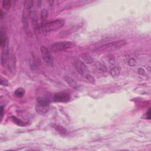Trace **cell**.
<instances>
[{"label": "cell", "instance_id": "5b68a950", "mask_svg": "<svg viewBox=\"0 0 151 151\" xmlns=\"http://www.w3.org/2000/svg\"><path fill=\"white\" fill-rule=\"evenodd\" d=\"M75 68H76L77 72L82 76H83L84 77L89 74V69L85 63L79 60H77L75 61Z\"/></svg>", "mask_w": 151, "mask_h": 151}, {"label": "cell", "instance_id": "9a60e30c", "mask_svg": "<svg viewBox=\"0 0 151 151\" xmlns=\"http://www.w3.org/2000/svg\"><path fill=\"white\" fill-rule=\"evenodd\" d=\"M96 68H97V70L100 71V72H107V68H106V66L100 63H97L96 64Z\"/></svg>", "mask_w": 151, "mask_h": 151}, {"label": "cell", "instance_id": "30bf717a", "mask_svg": "<svg viewBox=\"0 0 151 151\" xmlns=\"http://www.w3.org/2000/svg\"><path fill=\"white\" fill-rule=\"evenodd\" d=\"M81 58L82 60L83 61V63L87 64H92L94 62V60H93L92 57L88 54H86V53H83L81 55Z\"/></svg>", "mask_w": 151, "mask_h": 151}, {"label": "cell", "instance_id": "cb8c5ba5", "mask_svg": "<svg viewBox=\"0 0 151 151\" xmlns=\"http://www.w3.org/2000/svg\"><path fill=\"white\" fill-rule=\"evenodd\" d=\"M0 15H1V19L2 20L3 19V11H1V14H0Z\"/></svg>", "mask_w": 151, "mask_h": 151}, {"label": "cell", "instance_id": "603a6c76", "mask_svg": "<svg viewBox=\"0 0 151 151\" xmlns=\"http://www.w3.org/2000/svg\"><path fill=\"white\" fill-rule=\"evenodd\" d=\"M3 106H1V117H3Z\"/></svg>", "mask_w": 151, "mask_h": 151}, {"label": "cell", "instance_id": "d6986e66", "mask_svg": "<svg viewBox=\"0 0 151 151\" xmlns=\"http://www.w3.org/2000/svg\"><path fill=\"white\" fill-rule=\"evenodd\" d=\"M128 64L130 67H134V66L136 64V60L134 58H131L128 60Z\"/></svg>", "mask_w": 151, "mask_h": 151}, {"label": "cell", "instance_id": "7402d4cb", "mask_svg": "<svg viewBox=\"0 0 151 151\" xmlns=\"http://www.w3.org/2000/svg\"><path fill=\"white\" fill-rule=\"evenodd\" d=\"M147 118L148 119H150V109H149V110L148 111V113H147Z\"/></svg>", "mask_w": 151, "mask_h": 151}, {"label": "cell", "instance_id": "e0dca14e", "mask_svg": "<svg viewBox=\"0 0 151 151\" xmlns=\"http://www.w3.org/2000/svg\"><path fill=\"white\" fill-rule=\"evenodd\" d=\"M41 19L42 20H46L48 17V11L46 10V9H43V10L41 11V14H40Z\"/></svg>", "mask_w": 151, "mask_h": 151}, {"label": "cell", "instance_id": "9c48e42d", "mask_svg": "<svg viewBox=\"0 0 151 151\" xmlns=\"http://www.w3.org/2000/svg\"><path fill=\"white\" fill-rule=\"evenodd\" d=\"M8 56V43L5 46L3 47V52L1 55V64L3 65H5L7 63Z\"/></svg>", "mask_w": 151, "mask_h": 151}, {"label": "cell", "instance_id": "2e32d148", "mask_svg": "<svg viewBox=\"0 0 151 151\" xmlns=\"http://www.w3.org/2000/svg\"><path fill=\"white\" fill-rule=\"evenodd\" d=\"M2 5H3V7L4 9L8 10L11 6V1H10V0H4L3 3H2Z\"/></svg>", "mask_w": 151, "mask_h": 151}, {"label": "cell", "instance_id": "44dd1931", "mask_svg": "<svg viewBox=\"0 0 151 151\" xmlns=\"http://www.w3.org/2000/svg\"><path fill=\"white\" fill-rule=\"evenodd\" d=\"M138 73L141 75H144L145 74V71L142 68H139L138 69Z\"/></svg>", "mask_w": 151, "mask_h": 151}, {"label": "cell", "instance_id": "6da1fadb", "mask_svg": "<svg viewBox=\"0 0 151 151\" xmlns=\"http://www.w3.org/2000/svg\"><path fill=\"white\" fill-rule=\"evenodd\" d=\"M126 44V42L124 40H122L115 41L105 44V45L100 47L97 48L95 50V52L96 53H102L103 52H115V51H116L122 47H123Z\"/></svg>", "mask_w": 151, "mask_h": 151}, {"label": "cell", "instance_id": "7c38bea8", "mask_svg": "<svg viewBox=\"0 0 151 151\" xmlns=\"http://www.w3.org/2000/svg\"><path fill=\"white\" fill-rule=\"evenodd\" d=\"M53 128H54V129L58 132L59 134H65L67 132V130L63 126H61L60 125H53Z\"/></svg>", "mask_w": 151, "mask_h": 151}, {"label": "cell", "instance_id": "7a4b0ae2", "mask_svg": "<svg viewBox=\"0 0 151 151\" xmlns=\"http://www.w3.org/2000/svg\"><path fill=\"white\" fill-rule=\"evenodd\" d=\"M64 24V21L63 20H55L43 24L41 27V31L43 34H46L60 29Z\"/></svg>", "mask_w": 151, "mask_h": 151}, {"label": "cell", "instance_id": "52a82bcc", "mask_svg": "<svg viewBox=\"0 0 151 151\" xmlns=\"http://www.w3.org/2000/svg\"><path fill=\"white\" fill-rule=\"evenodd\" d=\"M50 101L48 99L45 98H39L37 100V105L39 109L42 110V109L47 110L48 106H49Z\"/></svg>", "mask_w": 151, "mask_h": 151}, {"label": "cell", "instance_id": "ba28073f", "mask_svg": "<svg viewBox=\"0 0 151 151\" xmlns=\"http://www.w3.org/2000/svg\"><path fill=\"white\" fill-rule=\"evenodd\" d=\"M64 79L65 81L70 86V87H72L73 89H74L75 90L79 89V85L74 79H73L72 78H71V77L68 76H65L64 77Z\"/></svg>", "mask_w": 151, "mask_h": 151}, {"label": "cell", "instance_id": "ac0fdd59", "mask_svg": "<svg viewBox=\"0 0 151 151\" xmlns=\"http://www.w3.org/2000/svg\"><path fill=\"white\" fill-rule=\"evenodd\" d=\"M108 61L111 64H115V59L114 56L112 54H109L108 55Z\"/></svg>", "mask_w": 151, "mask_h": 151}, {"label": "cell", "instance_id": "4fadbf2b", "mask_svg": "<svg viewBox=\"0 0 151 151\" xmlns=\"http://www.w3.org/2000/svg\"><path fill=\"white\" fill-rule=\"evenodd\" d=\"M120 73H121V70H120L119 67H117V66L113 67L110 70L111 75L114 77H118L120 75Z\"/></svg>", "mask_w": 151, "mask_h": 151}, {"label": "cell", "instance_id": "5bb4252c", "mask_svg": "<svg viewBox=\"0 0 151 151\" xmlns=\"http://www.w3.org/2000/svg\"><path fill=\"white\" fill-rule=\"evenodd\" d=\"M24 93H25V92H24L23 89L20 87L15 91L14 95L15 96H16L18 97H22L24 95Z\"/></svg>", "mask_w": 151, "mask_h": 151}, {"label": "cell", "instance_id": "8992f818", "mask_svg": "<svg viewBox=\"0 0 151 151\" xmlns=\"http://www.w3.org/2000/svg\"><path fill=\"white\" fill-rule=\"evenodd\" d=\"M69 94L65 92H59L56 93L54 96V101L57 102H68L70 101Z\"/></svg>", "mask_w": 151, "mask_h": 151}, {"label": "cell", "instance_id": "8fae6325", "mask_svg": "<svg viewBox=\"0 0 151 151\" xmlns=\"http://www.w3.org/2000/svg\"><path fill=\"white\" fill-rule=\"evenodd\" d=\"M8 43L6 35L5 33L3 32V30H1V40H0V46L2 48L4 46H5Z\"/></svg>", "mask_w": 151, "mask_h": 151}, {"label": "cell", "instance_id": "ffe728a7", "mask_svg": "<svg viewBox=\"0 0 151 151\" xmlns=\"http://www.w3.org/2000/svg\"><path fill=\"white\" fill-rule=\"evenodd\" d=\"M12 119L13 121H14V122H15V123H17L18 125H20V126H24V124L23 122H22L20 120L18 119H17L16 117H15V116H12Z\"/></svg>", "mask_w": 151, "mask_h": 151}, {"label": "cell", "instance_id": "277c9868", "mask_svg": "<svg viewBox=\"0 0 151 151\" xmlns=\"http://www.w3.org/2000/svg\"><path fill=\"white\" fill-rule=\"evenodd\" d=\"M40 52L42 58H43L44 62L47 64H48V65L53 66V63H54L53 58L49 52V51H48V48L45 46H42L40 48Z\"/></svg>", "mask_w": 151, "mask_h": 151}, {"label": "cell", "instance_id": "3957f363", "mask_svg": "<svg viewBox=\"0 0 151 151\" xmlns=\"http://www.w3.org/2000/svg\"><path fill=\"white\" fill-rule=\"evenodd\" d=\"M73 43L69 41L56 42L51 45V50L54 52H59L72 47Z\"/></svg>", "mask_w": 151, "mask_h": 151}]
</instances>
